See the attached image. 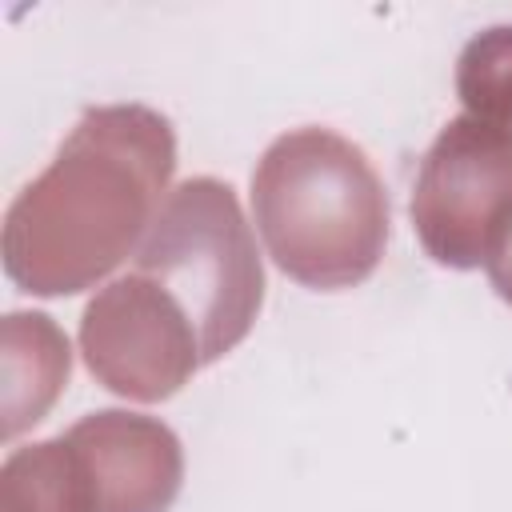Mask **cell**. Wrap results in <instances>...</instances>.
Listing matches in <instances>:
<instances>
[{
    "instance_id": "6da1fadb",
    "label": "cell",
    "mask_w": 512,
    "mask_h": 512,
    "mask_svg": "<svg viewBox=\"0 0 512 512\" xmlns=\"http://www.w3.org/2000/svg\"><path fill=\"white\" fill-rule=\"evenodd\" d=\"M252 208L272 260L312 288L360 284L388 240V200L372 164L324 128L280 136L264 152Z\"/></svg>"
},
{
    "instance_id": "7a4b0ae2",
    "label": "cell",
    "mask_w": 512,
    "mask_h": 512,
    "mask_svg": "<svg viewBox=\"0 0 512 512\" xmlns=\"http://www.w3.org/2000/svg\"><path fill=\"white\" fill-rule=\"evenodd\" d=\"M512 196V132L456 120L424 160L412 216L440 264L472 268L496 208Z\"/></svg>"
},
{
    "instance_id": "3957f363",
    "label": "cell",
    "mask_w": 512,
    "mask_h": 512,
    "mask_svg": "<svg viewBox=\"0 0 512 512\" xmlns=\"http://www.w3.org/2000/svg\"><path fill=\"white\" fill-rule=\"evenodd\" d=\"M480 264H484L492 288L500 292V300L512 304V196L496 208V216L488 224V236H484V248H480Z\"/></svg>"
}]
</instances>
